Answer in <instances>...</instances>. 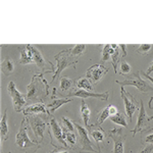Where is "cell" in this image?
I'll list each match as a JSON object with an SVG mask.
<instances>
[{
    "mask_svg": "<svg viewBox=\"0 0 153 153\" xmlns=\"http://www.w3.org/2000/svg\"><path fill=\"white\" fill-rule=\"evenodd\" d=\"M16 144L23 149L25 153H35L39 149L38 142L32 141L29 138L28 132H27L26 118L22 120L21 128H19L18 134L16 136Z\"/></svg>",
    "mask_w": 153,
    "mask_h": 153,
    "instance_id": "obj_1",
    "label": "cell"
},
{
    "mask_svg": "<svg viewBox=\"0 0 153 153\" xmlns=\"http://www.w3.org/2000/svg\"><path fill=\"white\" fill-rule=\"evenodd\" d=\"M56 60V68H54V75L52 78L51 83H53L54 81L57 80L59 75L61 74V71L65 70L68 66H76V63L78 62L76 60H71V56L70 54V49H65L63 51H60L58 54H56L54 56Z\"/></svg>",
    "mask_w": 153,
    "mask_h": 153,
    "instance_id": "obj_2",
    "label": "cell"
},
{
    "mask_svg": "<svg viewBox=\"0 0 153 153\" xmlns=\"http://www.w3.org/2000/svg\"><path fill=\"white\" fill-rule=\"evenodd\" d=\"M140 71H137L134 75H132L130 78L126 79V80L122 81H117V84H120V87H125V86H133V87L137 88L139 91H141L143 93H147L149 91H153V87L150 84L147 83V81L143 80V79L140 76Z\"/></svg>",
    "mask_w": 153,
    "mask_h": 153,
    "instance_id": "obj_3",
    "label": "cell"
},
{
    "mask_svg": "<svg viewBox=\"0 0 153 153\" xmlns=\"http://www.w3.org/2000/svg\"><path fill=\"white\" fill-rule=\"evenodd\" d=\"M42 87L48 88V84L42 76V74H37L34 76L31 84L27 87V98L30 100H34L42 93Z\"/></svg>",
    "mask_w": 153,
    "mask_h": 153,
    "instance_id": "obj_4",
    "label": "cell"
},
{
    "mask_svg": "<svg viewBox=\"0 0 153 153\" xmlns=\"http://www.w3.org/2000/svg\"><path fill=\"white\" fill-rule=\"evenodd\" d=\"M29 124L31 126L32 130L34 132V135H35L37 142L38 143H42L43 142V138H44V134H45L46 130H47V123L43 120L42 117H38L36 114H33L29 117Z\"/></svg>",
    "mask_w": 153,
    "mask_h": 153,
    "instance_id": "obj_5",
    "label": "cell"
},
{
    "mask_svg": "<svg viewBox=\"0 0 153 153\" xmlns=\"http://www.w3.org/2000/svg\"><path fill=\"white\" fill-rule=\"evenodd\" d=\"M7 92H8L9 96L11 97L12 105L16 112L23 111L24 106L26 105V97L23 93H21L16 89V86L14 82H9L7 85Z\"/></svg>",
    "mask_w": 153,
    "mask_h": 153,
    "instance_id": "obj_6",
    "label": "cell"
},
{
    "mask_svg": "<svg viewBox=\"0 0 153 153\" xmlns=\"http://www.w3.org/2000/svg\"><path fill=\"white\" fill-rule=\"evenodd\" d=\"M75 127L78 134L80 136V143H81V150L83 152L87 153H98L93 146V143L91 142L90 138L88 136V131L79 124H75Z\"/></svg>",
    "mask_w": 153,
    "mask_h": 153,
    "instance_id": "obj_7",
    "label": "cell"
},
{
    "mask_svg": "<svg viewBox=\"0 0 153 153\" xmlns=\"http://www.w3.org/2000/svg\"><path fill=\"white\" fill-rule=\"evenodd\" d=\"M153 120V115L152 117H149L147 114L146 110H145V105L143 103V101L141 100L140 101V112H139V115H138V120H137V124H136V127L135 129L131 130V132L134 134V136L139 132H142L144 131L145 129H147L148 127V124L149 122H151Z\"/></svg>",
    "mask_w": 153,
    "mask_h": 153,
    "instance_id": "obj_8",
    "label": "cell"
},
{
    "mask_svg": "<svg viewBox=\"0 0 153 153\" xmlns=\"http://www.w3.org/2000/svg\"><path fill=\"white\" fill-rule=\"evenodd\" d=\"M120 96H122L123 100L125 103V110L126 114L129 117L130 120H132L133 115L136 112V110H138V104L135 101L134 97L130 94L129 92L126 91L125 87H120Z\"/></svg>",
    "mask_w": 153,
    "mask_h": 153,
    "instance_id": "obj_9",
    "label": "cell"
},
{
    "mask_svg": "<svg viewBox=\"0 0 153 153\" xmlns=\"http://www.w3.org/2000/svg\"><path fill=\"white\" fill-rule=\"evenodd\" d=\"M108 71V68L102 65H94L87 70L86 78H88L91 82L97 84Z\"/></svg>",
    "mask_w": 153,
    "mask_h": 153,
    "instance_id": "obj_10",
    "label": "cell"
},
{
    "mask_svg": "<svg viewBox=\"0 0 153 153\" xmlns=\"http://www.w3.org/2000/svg\"><path fill=\"white\" fill-rule=\"evenodd\" d=\"M113 141V153H125V137L120 129H113L108 133Z\"/></svg>",
    "mask_w": 153,
    "mask_h": 153,
    "instance_id": "obj_11",
    "label": "cell"
},
{
    "mask_svg": "<svg viewBox=\"0 0 153 153\" xmlns=\"http://www.w3.org/2000/svg\"><path fill=\"white\" fill-rule=\"evenodd\" d=\"M49 126H50V129L52 131L53 136L57 141H59L61 144L65 147H68V143H66L65 137H63V132H62V127H60L59 124L57 123V120L55 118H51L50 123H49Z\"/></svg>",
    "mask_w": 153,
    "mask_h": 153,
    "instance_id": "obj_12",
    "label": "cell"
},
{
    "mask_svg": "<svg viewBox=\"0 0 153 153\" xmlns=\"http://www.w3.org/2000/svg\"><path fill=\"white\" fill-rule=\"evenodd\" d=\"M73 96L80 97V98H82V99H85V98H98V99H101V100H107L108 98H109V92L94 93V92H90V91L78 90L76 92L74 93Z\"/></svg>",
    "mask_w": 153,
    "mask_h": 153,
    "instance_id": "obj_13",
    "label": "cell"
},
{
    "mask_svg": "<svg viewBox=\"0 0 153 153\" xmlns=\"http://www.w3.org/2000/svg\"><path fill=\"white\" fill-rule=\"evenodd\" d=\"M25 117H28V115H33V114H38V113H50L46 109V105L43 102H37L32 104L31 106L27 107L26 109L23 110Z\"/></svg>",
    "mask_w": 153,
    "mask_h": 153,
    "instance_id": "obj_14",
    "label": "cell"
},
{
    "mask_svg": "<svg viewBox=\"0 0 153 153\" xmlns=\"http://www.w3.org/2000/svg\"><path fill=\"white\" fill-rule=\"evenodd\" d=\"M19 62L22 65H29L34 62V54H33V46L32 45H25L21 49V58Z\"/></svg>",
    "mask_w": 153,
    "mask_h": 153,
    "instance_id": "obj_15",
    "label": "cell"
},
{
    "mask_svg": "<svg viewBox=\"0 0 153 153\" xmlns=\"http://www.w3.org/2000/svg\"><path fill=\"white\" fill-rule=\"evenodd\" d=\"M0 134H1V140L5 141L8 138V124H7V110L5 109L3 112V115L1 117L0 122Z\"/></svg>",
    "mask_w": 153,
    "mask_h": 153,
    "instance_id": "obj_16",
    "label": "cell"
},
{
    "mask_svg": "<svg viewBox=\"0 0 153 153\" xmlns=\"http://www.w3.org/2000/svg\"><path fill=\"white\" fill-rule=\"evenodd\" d=\"M90 115H91V110L90 108L86 105L85 99L81 100V117L83 118V122L85 124L86 128L89 127V123H90Z\"/></svg>",
    "mask_w": 153,
    "mask_h": 153,
    "instance_id": "obj_17",
    "label": "cell"
},
{
    "mask_svg": "<svg viewBox=\"0 0 153 153\" xmlns=\"http://www.w3.org/2000/svg\"><path fill=\"white\" fill-rule=\"evenodd\" d=\"M117 44H106L102 50V61H108L111 59L112 54L114 53Z\"/></svg>",
    "mask_w": 153,
    "mask_h": 153,
    "instance_id": "obj_18",
    "label": "cell"
},
{
    "mask_svg": "<svg viewBox=\"0 0 153 153\" xmlns=\"http://www.w3.org/2000/svg\"><path fill=\"white\" fill-rule=\"evenodd\" d=\"M1 71L4 76H10L14 71V63L10 58L4 59L1 62Z\"/></svg>",
    "mask_w": 153,
    "mask_h": 153,
    "instance_id": "obj_19",
    "label": "cell"
},
{
    "mask_svg": "<svg viewBox=\"0 0 153 153\" xmlns=\"http://www.w3.org/2000/svg\"><path fill=\"white\" fill-rule=\"evenodd\" d=\"M71 101H73L71 98H61V99H55L52 103L47 104L46 107L50 108V113H52V112L55 111V110H57L59 107H61V106L66 104V103L71 102Z\"/></svg>",
    "mask_w": 153,
    "mask_h": 153,
    "instance_id": "obj_20",
    "label": "cell"
},
{
    "mask_svg": "<svg viewBox=\"0 0 153 153\" xmlns=\"http://www.w3.org/2000/svg\"><path fill=\"white\" fill-rule=\"evenodd\" d=\"M33 54H34V63H36L37 66H39L40 68L45 70L46 68V61L44 57L42 56V54L40 52L38 48L34 47L33 46Z\"/></svg>",
    "mask_w": 153,
    "mask_h": 153,
    "instance_id": "obj_21",
    "label": "cell"
},
{
    "mask_svg": "<svg viewBox=\"0 0 153 153\" xmlns=\"http://www.w3.org/2000/svg\"><path fill=\"white\" fill-rule=\"evenodd\" d=\"M76 88H79V90H85V91H93V85L92 82L89 80L88 78H81L76 82Z\"/></svg>",
    "mask_w": 153,
    "mask_h": 153,
    "instance_id": "obj_22",
    "label": "cell"
},
{
    "mask_svg": "<svg viewBox=\"0 0 153 153\" xmlns=\"http://www.w3.org/2000/svg\"><path fill=\"white\" fill-rule=\"evenodd\" d=\"M110 120L114 124H117L120 127H124V128H128V124H127V120H126V117L123 113L117 112V114L111 115L110 117Z\"/></svg>",
    "mask_w": 153,
    "mask_h": 153,
    "instance_id": "obj_23",
    "label": "cell"
},
{
    "mask_svg": "<svg viewBox=\"0 0 153 153\" xmlns=\"http://www.w3.org/2000/svg\"><path fill=\"white\" fill-rule=\"evenodd\" d=\"M91 137H92L97 143H101L104 141L105 134H104V132H103V130L101 129V128H99V129H96L91 132Z\"/></svg>",
    "mask_w": 153,
    "mask_h": 153,
    "instance_id": "obj_24",
    "label": "cell"
},
{
    "mask_svg": "<svg viewBox=\"0 0 153 153\" xmlns=\"http://www.w3.org/2000/svg\"><path fill=\"white\" fill-rule=\"evenodd\" d=\"M120 45L117 46V49H115L114 53L112 54L111 56V60H112V66H113V71H114L115 74H117V65L120 61Z\"/></svg>",
    "mask_w": 153,
    "mask_h": 153,
    "instance_id": "obj_25",
    "label": "cell"
},
{
    "mask_svg": "<svg viewBox=\"0 0 153 153\" xmlns=\"http://www.w3.org/2000/svg\"><path fill=\"white\" fill-rule=\"evenodd\" d=\"M86 47H87V45H86V44H76L75 47H74L73 49H70L71 56L73 57V56L81 55V54L85 51Z\"/></svg>",
    "mask_w": 153,
    "mask_h": 153,
    "instance_id": "obj_26",
    "label": "cell"
},
{
    "mask_svg": "<svg viewBox=\"0 0 153 153\" xmlns=\"http://www.w3.org/2000/svg\"><path fill=\"white\" fill-rule=\"evenodd\" d=\"M71 86H73V80H71V79L66 78V76L60 79V90L62 91V92L68 91L71 88Z\"/></svg>",
    "mask_w": 153,
    "mask_h": 153,
    "instance_id": "obj_27",
    "label": "cell"
},
{
    "mask_svg": "<svg viewBox=\"0 0 153 153\" xmlns=\"http://www.w3.org/2000/svg\"><path fill=\"white\" fill-rule=\"evenodd\" d=\"M110 117V113L108 111V107L106 106L104 109L101 110V112L99 113V115H98V120H97V125H102L103 123L105 122L106 120H107L108 117Z\"/></svg>",
    "mask_w": 153,
    "mask_h": 153,
    "instance_id": "obj_28",
    "label": "cell"
},
{
    "mask_svg": "<svg viewBox=\"0 0 153 153\" xmlns=\"http://www.w3.org/2000/svg\"><path fill=\"white\" fill-rule=\"evenodd\" d=\"M65 139L68 144H70L71 147L76 143V135L74 132H68L65 135Z\"/></svg>",
    "mask_w": 153,
    "mask_h": 153,
    "instance_id": "obj_29",
    "label": "cell"
},
{
    "mask_svg": "<svg viewBox=\"0 0 153 153\" xmlns=\"http://www.w3.org/2000/svg\"><path fill=\"white\" fill-rule=\"evenodd\" d=\"M151 48H152L151 44H140L139 47L137 48V52L139 54L144 55V54H147L149 52V51L151 50Z\"/></svg>",
    "mask_w": 153,
    "mask_h": 153,
    "instance_id": "obj_30",
    "label": "cell"
},
{
    "mask_svg": "<svg viewBox=\"0 0 153 153\" xmlns=\"http://www.w3.org/2000/svg\"><path fill=\"white\" fill-rule=\"evenodd\" d=\"M131 65L126 61H123L122 63H120V71L122 75H128V74L131 73Z\"/></svg>",
    "mask_w": 153,
    "mask_h": 153,
    "instance_id": "obj_31",
    "label": "cell"
},
{
    "mask_svg": "<svg viewBox=\"0 0 153 153\" xmlns=\"http://www.w3.org/2000/svg\"><path fill=\"white\" fill-rule=\"evenodd\" d=\"M62 123H63V125H65L63 126V128H65L68 132H74V130H75V124H73V123H71L68 117H62Z\"/></svg>",
    "mask_w": 153,
    "mask_h": 153,
    "instance_id": "obj_32",
    "label": "cell"
},
{
    "mask_svg": "<svg viewBox=\"0 0 153 153\" xmlns=\"http://www.w3.org/2000/svg\"><path fill=\"white\" fill-rule=\"evenodd\" d=\"M143 142L146 144H153V128H150L149 133L145 136V138L143 139Z\"/></svg>",
    "mask_w": 153,
    "mask_h": 153,
    "instance_id": "obj_33",
    "label": "cell"
},
{
    "mask_svg": "<svg viewBox=\"0 0 153 153\" xmlns=\"http://www.w3.org/2000/svg\"><path fill=\"white\" fill-rule=\"evenodd\" d=\"M107 107H108V111H109V113H110V117H111V115L117 114V113L118 112V111H117V108L115 107L114 105L110 104V105H108Z\"/></svg>",
    "mask_w": 153,
    "mask_h": 153,
    "instance_id": "obj_34",
    "label": "cell"
},
{
    "mask_svg": "<svg viewBox=\"0 0 153 153\" xmlns=\"http://www.w3.org/2000/svg\"><path fill=\"white\" fill-rule=\"evenodd\" d=\"M153 151V144H149L144 149H142L139 153H151Z\"/></svg>",
    "mask_w": 153,
    "mask_h": 153,
    "instance_id": "obj_35",
    "label": "cell"
},
{
    "mask_svg": "<svg viewBox=\"0 0 153 153\" xmlns=\"http://www.w3.org/2000/svg\"><path fill=\"white\" fill-rule=\"evenodd\" d=\"M120 48L123 50V58L126 57V56H127V51H126V45H125V44H120Z\"/></svg>",
    "mask_w": 153,
    "mask_h": 153,
    "instance_id": "obj_36",
    "label": "cell"
},
{
    "mask_svg": "<svg viewBox=\"0 0 153 153\" xmlns=\"http://www.w3.org/2000/svg\"><path fill=\"white\" fill-rule=\"evenodd\" d=\"M140 74H141V75L144 76L145 78L147 79V80H149L150 82H151V83L153 84V78H152V76H150L149 75H147V74H146V73H144V71H140Z\"/></svg>",
    "mask_w": 153,
    "mask_h": 153,
    "instance_id": "obj_37",
    "label": "cell"
},
{
    "mask_svg": "<svg viewBox=\"0 0 153 153\" xmlns=\"http://www.w3.org/2000/svg\"><path fill=\"white\" fill-rule=\"evenodd\" d=\"M151 73H153V61L151 62V65H150L149 68H148V70L146 71V74H147V75H150Z\"/></svg>",
    "mask_w": 153,
    "mask_h": 153,
    "instance_id": "obj_38",
    "label": "cell"
},
{
    "mask_svg": "<svg viewBox=\"0 0 153 153\" xmlns=\"http://www.w3.org/2000/svg\"><path fill=\"white\" fill-rule=\"evenodd\" d=\"M51 153H68V151H59V152H51Z\"/></svg>",
    "mask_w": 153,
    "mask_h": 153,
    "instance_id": "obj_39",
    "label": "cell"
},
{
    "mask_svg": "<svg viewBox=\"0 0 153 153\" xmlns=\"http://www.w3.org/2000/svg\"><path fill=\"white\" fill-rule=\"evenodd\" d=\"M152 98V99H153V97H151ZM149 108H150V109H153V105H151V106H149Z\"/></svg>",
    "mask_w": 153,
    "mask_h": 153,
    "instance_id": "obj_40",
    "label": "cell"
}]
</instances>
